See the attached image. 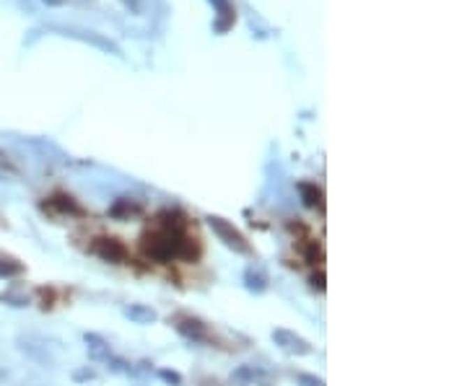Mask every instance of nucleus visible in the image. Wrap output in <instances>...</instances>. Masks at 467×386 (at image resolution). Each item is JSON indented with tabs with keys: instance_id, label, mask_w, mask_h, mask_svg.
<instances>
[{
	"instance_id": "nucleus-2",
	"label": "nucleus",
	"mask_w": 467,
	"mask_h": 386,
	"mask_svg": "<svg viewBox=\"0 0 467 386\" xmlns=\"http://www.w3.org/2000/svg\"><path fill=\"white\" fill-rule=\"evenodd\" d=\"M205 221H208V226H211L213 233L218 236V241H223L231 252H237V254H252L249 241L244 239V233H242L234 223H229L226 218H221V215H208Z\"/></svg>"
},
{
	"instance_id": "nucleus-10",
	"label": "nucleus",
	"mask_w": 467,
	"mask_h": 386,
	"mask_svg": "<svg viewBox=\"0 0 467 386\" xmlns=\"http://www.w3.org/2000/svg\"><path fill=\"white\" fill-rule=\"evenodd\" d=\"M24 272V265H21L19 259L13 257H3L0 254V277H16Z\"/></svg>"
},
{
	"instance_id": "nucleus-5",
	"label": "nucleus",
	"mask_w": 467,
	"mask_h": 386,
	"mask_svg": "<svg viewBox=\"0 0 467 386\" xmlns=\"http://www.w3.org/2000/svg\"><path fill=\"white\" fill-rule=\"evenodd\" d=\"M270 337H273L275 345L283 350V353H288V355H309L311 353L309 342L304 340L302 334H296V332L291 330H273Z\"/></svg>"
},
{
	"instance_id": "nucleus-13",
	"label": "nucleus",
	"mask_w": 467,
	"mask_h": 386,
	"mask_svg": "<svg viewBox=\"0 0 467 386\" xmlns=\"http://www.w3.org/2000/svg\"><path fill=\"white\" fill-rule=\"evenodd\" d=\"M299 386H325V381L311 373H299Z\"/></svg>"
},
{
	"instance_id": "nucleus-4",
	"label": "nucleus",
	"mask_w": 467,
	"mask_h": 386,
	"mask_svg": "<svg viewBox=\"0 0 467 386\" xmlns=\"http://www.w3.org/2000/svg\"><path fill=\"white\" fill-rule=\"evenodd\" d=\"M172 324H175V330L179 332L182 337H187V340H193V342H211L213 340L211 327L202 322V319H198V316L177 314L175 319H172Z\"/></svg>"
},
{
	"instance_id": "nucleus-3",
	"label": "nucleus",
	"mask_w": 467,
	"mask_h": 386,
	"mask_svg": "<svg viewBox=\"0 0 467 386\" xmlns=\"http://www.w3.org/2000/svg\"><path fill=\"white\" fill-rule=\"evenodd\" d=\"M91 252L99 259H104V262H112V265H125L130 259L128 247L119 239H114V236H99V239H94Z\"/></svg>"
},
{
	"instance_id": "nucleus-1",
	"label": "nucleus",
	"mask_w": 467,
	"mask_h": 386,
	"mask_svg": "<svg viewBox=\"0 0 467 386\" xmlns=\"http://www.w3.org/2000/svg\"><path fill=\"white\" fill-rule=\"evenodd\" d=\"M143 252L156 262L187 259L193 262L200 254L195 233H190L184 215L175 210H164L154 218V223L143 233Z\"/></svg>"
},
{
	"instance_id": "nucleus-8",
	"label": "nucleus",
	"mask_w": 467,
	"mask_h": 386,
	"mask_svg": "<svg viewBox=\"0 0 467 386\" xmlns=\"http://www.w3.org/2000/svg\"><path fill=\"white\" fill-rule=\"evenodd\" d=\"M125 316H128L133 324H154L158 316H156V311L151 309V306L146 304H133L125 309Z\"/></svg>"
},
{
	"instance_id": "nucleus-9",
	"label": "nucleus",
	"mask_w": 467,
	"mask_h": 386,
	"mask_svg": "<svg viewBox=\"0 0 467 386\" xmlns=\"http://www.w3.org/2000/svg\"><path fill=\"white\" fill-rule=\"evenodd\" d=\"M299 192H302L304 205H306V208H322V192H320V187H317V184L302 182L299 184Z\"/></svg>"
},
{
	"instance_id": "nucleus-11",
	"label": "nucleus",
	"mask_w": 467,
	"mask_h": 386,
	"mask_svg": "<svg viewBox=\"0 0 467 386\" xmlns=\"http://www.w3.org/2000/svg\"><path fill=\"white\" fill-rule=\"evenodd\" d=\"M158 378L169 386H182V376H179L177 371H169V368H161V371H158Z\"/></svg>"
},
{
	"instance_id": "nucleus-12",
	"label": "nucleus",
	"mask_w": 467,
	"mask_h": 386,
	"mask_svg": "<svg viewBox=\"0 0 467 386\" xmlns=\"http://www.w3.org/2000/svg\"><path fill=\"white\" fill-rule=\"evenodd\" d=\"M237 378H249V381H255V378H265V373L262 371H257V368L252 366H244V368H239L237 373H234Z\"/></svg>"
},
{
	"instance_id": "nucleus-6",
	"label": "nucleus",
	"mask_w": 467,
	"mask_h": 386,
	"mask_svg": "<svg viewBox=\"0 0 467 386\" xmlns=\"http://www.w3.org/2000/svg\"><path fill=\"white\" fill-rule=\"evenodd\" d=\"M83 342H86V353H89V358L110 360V345H107L104 337L94 334V332H86V334H83Z\"/></svg>"
},
{
	"instance_id": "nucleus-14",
	"label": "nucleus",
	"mask_w": 467,
	"mask_h": 386,
	"mask_svg": "<svg viewBox=\"0 0 467 386\" xmlns=\"http://www.w3.org/2000/svg\"><path fill=\"white\" fill-rule=\"evenodd\" d=\"M311 285H314V288H320V291H325V275H314L311 277Z\"/></svg>"
},
{
	"instance_id": "nucleus-7",
	"label": "nucleus",
	"mask_w": 467,
	"mask_h": 386,
	"mask_svg": "<svg viewBox=\"0 0 467 386\" xmlns=\"http://www.w3.org/2000/svg\"><path fill=\"white\" fill-rule=\"evenodd\" d=\"M244 288L252 291V293H262V291H267L265 270H260V267H247V270H244Z\"/></svg>"
}]
</instances>
